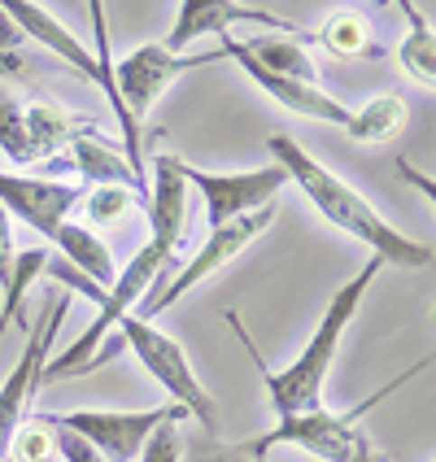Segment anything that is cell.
Masks as SVG:
<instances>
[{
    "mask_svg": "<svg viewBox=\"0 0 436 462\" xmlns=\"http://www.w3.org/2000/svg\"><path fill=\"white\" fill-rule=\"evenodd\" d=\"M380 271H385V262H380V257H366L358 275L336 288V297L328 301V310H323V319H319L314 336L306 340V349L288 362L283 371L266 366V358L257 354L254 336L245 332V323H240L236 314H227L231 332L240 336L245 354H249V358H254V366L262 371V384H266V393H271V411H275V419L306 414V411H319V406H323V384H328V371H332L336 349H340V336L349 332V323H354V314H358L362 297H366V288L376 283V275H380Z\"/></svg>",
    "mask_w": 436,
    "mask_h": 462,
    "instance_id": "obj_1",
    "label": "cell"
},
{
    "mask_svg": "<svg viewBox=\"0 0 436 462\" xmlns=\"http://www.w3.org/2000/svg\"><path fill=\"white\" fill-rule=\"evenodd\" d=\"M275 214H280L275 206H262V209H254V214H245V218H231V223H223V227H214V231H209V240L197 249V257H192L188 266H180V271L162 283V288H153V292L140 301V310H135V314H140L144 323H153L162 310H171L180 297H188L197 283H206L214 271H223L236 254H245L257 236L275 223Z\"/></svg>",
    "mask_w": 436,
    "mask_h": 462,
    "instance_id": "obj_7",
    "label": "cell"
},
{
    "mask_svg": "<svg viewBox=\"0 0 436 462\" xmlns=\"http://www.w3.org/2000/svg\"><path fill=\"white\" fill-rule=\"evenodd\" d=\"M44 428L52 432V449H57V454H61L66 462H105L101 454H97L88 440H79L75 432H66V428H52V423H44Z\"/></svg>",
    "mask_w": 436,
    "mask_h": 462,
    "instance_id": "obj_30",
    "label": "cell"
},
{
    "mask_svg": "<svg viewBox=\"0 0 436 462\" xmlns=\"http://www.w3.org/2000/svg\"><path fill=\"white\" fill-rule=\"evenodd\" d=\"M49 266H52L49 249H23V254H14L9 283L0 288V292H5V306H0V340H5V328H9L14 319H23L26 292H31V283L40 280V275H49Z\"/></svg>",
    "mask_w": 436,
    "mask_h": 462,
    "instance_id": "obj_22",
    "label": "cell"
},
{
    "mask_svg": "<svg viewBox=\"0 0 436 462\" xmlns=\"http://www.w3.org/2000/svg\"><path fill=\"white\" fill-rule=\"evenodd\" d=\"M49 166H70L79 180H88L92 188H127V192H135V197L149 201V183H144V175H135L131 162L123 157V149H114V144L101 140L97 131H92V135H79L75 144L57 157V162H49Z\"/></svg>",
    "mask_w": 436,
    "mask_h": 462,
    "instance_id": "obj_15",
    "label": "cell"
},
{
    "mask_svg": "<svg viewBox=\"0 0 436 462\" xmlns=\"http://www.w3.org/2000/svg\"><path fill=\"white\" fill-rule=\"evenodd\" d=\"M354 462H380V454H376V445H371V440H362V445H358V454H354Z\"/></svg>",
    "mask_w": 436,
    "mask_h": 462,
    "instance_id": "obj_32",
    "label": "cell"
},
{
    "mask_svg": "<svg viewBox=\"0 0 436 462\" xmlns=\"http://www.w3.org/2000/svg\"><path fill=\"white\" fill-rule=\"evenodd\" d=\"M83 201V188L66 180H44V175H9L0 171V209L9 218H23L40 236H57V227L70 218V209Z\"/></svg>",
    "mask_w": 436,
    "mask_h": 462,
    "instance_id": "obj_13",
    "label": "cell"
},
{
    "mask_svg": "<svg viewBox=\"0 0 436 462\" xmlns=\"http://www.w3.org/2000/svg\"><path fill=\"white\" fill-rule=\"evenodd\" d=\"M175 266H180V254L162 249L157 240H144V245L135 249V257L114 275L109 292H97V297H101V310H97V319L83 328V336L70 340L66 354H57V358H49L44 366H40V384L70 380V375H88V362L105 349V336L114 332L131 310H140V301H144L153 288H162V283L171 280Z\"/></svg>",
    "mask_w": 436,
    "mask_h": 462,
    "instance_id": "obj_4",
    "label": "cell"
},
{
    "mask_svg": "<svg viewBox=\"0 0 436 462\" xmlns=\"http://www.w3.org/2000/svg\"><path fill=\"white\" fill-rule=\"evenodd\" d=\"M5 462H9V458H5Z\"/></svg>",
    "mask_w": 436,
    "mask_h": 462,
    "instance_id": "obj_33",
    "label": "cell"
},
{
    "mask_svg": "<svg viewBox=\"0 0 436 462\" xmlns=\"http://www.w3.org/2000/svg\"><path fill=\"white\" fill-rule=\"evenodd\" d=\"M118 328H123L127 349L140 358V366L171 393V402L183 406L188 419H197V423L206 428V437H214V432H218V406H214V397L206 393V384L197 380V371H192V362H188L180 340L166 336V332H157L153 323H144L135 310H131Z\"/></svg>",
    "mask_w": 436,
    "mask_h": 462,
    "instance_id": "obj_6",
    "label": "cell"
},
{
    "mask_svg": "<svg viewBox=\"0 0 436 462\" xmlns=\"http://www.w3.org/2000/svg\"><path fill=\"white\" fill-rule=\"evenodd\" d=\"M26 35L14 26V18L5 14V5H0V70H9V75H18V70H26Z\"/></svg>",
    "mask_w": 436,
    "mask_h": 462,
    "instance_id": "obj_29",
    "label": "cell"
},
{
    "mask_svg": "<svg viewBox=\"0 0 436 462\" xmlns=\"http://www.w3.org/2000/svg\"><path fill=\"white\" fill-rule=\"evenodd\" d=\"M9 271H14V218L0 209V288L9 283Z\"/></svg>",
    "mask_w": 436,
    "mask_h": 462,
    "instance_id": "obj_31",
    "label": "cell"
},
{
    "mask_svg": "<svg viewBox=\"0 0 436 462\" xmlns=\"http://www.w3.org/2000/svg\"><path fill=\"white\" fill-rule=\"evenodd\" d=\"M180 462H266V458H254L245 440H240V445H227V440H218V437H197L183 445Z\"/></svg>",
    "mask_w": 436,
    "mask_h": 462,
    "instance_id": "obj_26",
    "label": "cell"
},
{
    "mask_svg": "<svg viewBox=\"0 0 436 462\" xmlns=\"http://www.w3.org/2000/svg\"><path fill=\"white\" fill-rule=\"evenodd\" d=\"M245 44V40H240ZM245 52L254 57L257 66H266L271 75L280 79H297V83H319L314 79V61H310L306 44L297 35H257L245 44Z\"/></svg>",
    "mask_w": 436,
    "mask_h": 462,
    "instance_id": "obj_21",
    "label": "cell"
},
{
    "mask_svg": "<svg viewBox=\"0 0 436 462\" xmlns=\"http://www.w3.org/2000/svg\"><path fill=\"white\" fill-rule=\"evenodd\" d=\"M223 57H236V66L245 70V75L254 79L257 88L271 97V101L280 105V109H288V114H297V118H314V123H328V127H349V118H354V109L349 105H340L332 97V92H323L319 83H297V79H280L271 75L266 66H257L254 57L245 52V44L236 40V35H223Z\"/></svg>",
    "mask_w": 436,
    "mask_h": 462,
    "instance_id": "obj_12",
    "label": "cell"
},
{
    "mask_svg": "<svg viewBox=\"0 0 436 462\" xmlns=\"http://www.w3.org/2000/svg\"><path fill=\"white\" fill-rule=\"evenodd\" d=\"M271 153H275V166L310 197V206L319 209L332 227L349 231L354 240H362L371 249V257H380L385 266H402V271H414V266H428L432 262V249L423 240L402 236L385 214L371 209V201L362 197L358 188H349L323 162H314L292 135H271Z\"/></svg>",
    "mask_w": 436,
    "mask_h": 462,
    "instance_id": "obj_2",
    "label": "cell"
},
{
    "mask_svg": "<svg viewBox=\"0 0 436 462\" xmlns=\"http://www.w3.org/2000/svg\"><path fill=\"white\" fill-rule=\"evenodd\" d=\"M428 362H432V358H423L419 366L402 371L393 384H385L380 393H371L366 402L349 406V411H323V406H319V411H306V414H288V419H275V428H271V432L245 440V445H249V454H254V458H271L280 445H297L301 454H314L319 462H354L358 445L366 440L358 423L376 411L380 402H385L388 393H397L406 380H414Z\"/></svg>",
    "mask_w": 436,
    "mask_h": 462,
    "instance_id": "obj_5",
    "label": "cell"
},
{
    "mask_svg": "<svg viewBox=\"0 0 436 462\" xmlns=\"http://www.w3.org/2000/svg\"><path fill=\"white\" fill-rule=\"evenodd\" d=\"M183 223H188V183L180 175V157L162 153L153 157V192H149V231L153 236L149 240L180 254Z\"/></svg>",
    "mask_w": 436,
    "mask_h": 462,
    "instance_id": "obj_16",
    "label": "cell"
},
{
    "mask_svg": "<svg viewBox=\"0 0 436 462\" xmlns=\"http://www.w3.org/2000/svg\"><path fill=\"white\" fill-rule=\"evenodd\" d=\"M223 61V49H206V52H166L162 44H140L131 49L123 61H114V88L127 105V114L140 123L157 101L162 92L175 83L188 70H201V66H214Z\"/></svg>",
    "mask_w": 436,
    "mask_h": 462,
    "instance_id": "obj_9",
    "label": "cell"
},
{
    "mask_svg": "<svg viewBox=\"0 0 436 462\" xmlns=\"http://www.w3.org/2000/svg\"><path fill=\"white\" fill-rule=\"evenodd\" d=\"M26 101H18V92L0 88V153L18 166H31V144H26Z\"/></svg>",
    "mask_w": 436,
    "mask_h": 462,
    "instance_id": "obj_24",
    "label": "cell"
},
{
    "mask_svg": "<svg viewBox=\"0 0 436 462\" xmlns=\"http://www.w3.org/2000/svg\"><path fill=\"white\" fill-rule=\"evenodd\" d=\"M5 5V14L14 18V26L23 31L26 40H35L40 49L57 52L66 66H75L79 75L88 79V83H97L105 92V101H109V114H114V123L123 131V157L131 162V171L135 175H144V166H140V123L127 114V105L118 97V88H114V61H109V31H105V9L92 0L88 5V14H92V23H97V52H88L79 44L75 35L66 31V26L52 18L44 5H31V0H0Z\"/></svg>",
    "mask_w": 436,
    "mask_h": 462,
    "instance_id": "obj_3",
    "label": "cell"
},
{
    "mask_svg": "<svg viewBox=\"0 0 436 462\" xmlns=\"http://www.w3.org/2000/svg\"><path fill=\"white\" fill-rule=\"evenodd\" d=\"M140 197L127 192V188H92V192H83V206H88V218L97 223V227H109V223H118L131 206H135Z\"/></svg>",
    "mask_w": 436,
    "mask_h": 462,
    "instance_id": "obj_25",
    "label": "cell"
},
{
    "mask_svg": "<svg viewBox=\"0 0 436 462\" xmlns=\"http://www.w3.org/2000/svg\"><path fill=\"white\" fill-rule=\"evenodd\" d=\"M180 175L188 188H197L206 197V218L209 231L231 223V218H245L262 206H275L280 188L288 183L280 166H257V171H245V175H209V171H197L180 157Z\"/></svg>",
    "mask_w": 436,
    "mask_h": 462,
    "instance_id": "obj_11",
    "label": "cell"
},
{
    "mask_svg": "<svg viewBox=\"0 0 436 462\" xmlns=\"http://www.w3.org/2000/svg\"><path fill=\"white\" fill-rule=\"evenodd\" d=\"M26 118V144H31V162H57V157L66 153L70 144H75L79 135H92L97 123L92 118H83V114H70V109H61V105L52 101H31L23 109Z\"/></svg>",
    "mask_w": 436,
    "mask_h": 462,
    "instance_id": "obj_17",
    "label": "cell"
},
{
    "mask_svg": "<svg viewBox=\"0 0 436 462\" xmlns=\"http://www.w3.org/2000/svg\"><path fill=\"white\" fill-rule=\"evenodd\" d=\"M310 40H314L323 52H332V57H366V61L380 57L376 31H371V23H366L362 9H336L332 18L319 26Z\"/></svg>",
    "mask_w": 436,
    "mask_h": 462,
    "instance_id": "obj_19",
    "label": "cell"
},
{
    "mask_svg": "<svg viewBox=\"0 0 436 462\" xmlns=\"http://www.w3.org/2000/svg\"><path fill=\"white\" fill-rule=\"evenodd\" d=\"M188 419V414H171L162 428H157L153 437L144 440V449H140V462H180L183 454V440H180V423Z\"/></svg>",
    "mask_w": 436,
    "mask_h": 462,
    "instance_id": "obj_28",
    "label": "cell"
},
{
    "mask_svg": "<svg viewBox=\"0 0 436 462\" xmlns=\"http://www.w3.org/2000/svg\"><path fill=\"white\" fill-rule=\"evenodd\" d=\"M411 123V105L406 97H397V92H380V97H371V101L354 109V118H349V140H358V144H385L393 135H402Z\"/></svg>",
    "mask_w": 436,
    "mask_h": 462,
    "instance_id": "obj_20",
    "label": "cell"
},
{
    "mask_svg": "<svg viewBox=\"0 0 436 462\" xmlns=\"http://www.w3.org/2000/svg\"><path fill=\"white\" fill-rule=\"evenodd\" d=\"M402 14L411 18V35L402 40L397 61H402V70H406L414 83L436 88V35H432V26L419 18V9H414V5H402Z\"/></svg>",
    "mask_w": 436,
    "mask_h": 462,
    "instance_id": "obj_23",
    "label": "cell"
},
{
    "mask_svg": "<svg viewBox=\"0 0 436 462\" xmlns=\"http://www.w3.org/2000/svg\"><path fill=\"white\" fill-rule=\"evenodd\" d=\"M231 23H262L280 35H297L301 40V26L271 14V9H257V5H240V0H183L180 14H175V26L166 35V52H183L188 44L206 40V35H231Z\"/></svg>",
    "mask_w": 436,
    "mask_h": 462,
    "instance_id": "obj_14",
    "label": "cell"
},
{
    "mask_svg": "<svg viewBox=\"0 0 436 462\" xmlns=\"http://www.w3.org/2000/svg\"><path fill=\"white\" fill-rule=\"evenodd\" d=\"M57 449H52V432L40 423V419H31L18 428V437L9 445V462H49Z\"/></svg>",
    "mask_w": 436,
    "mask_h": 462,
    "instance_id": "obj_27",
    "label": "cell"
},
{
    "mask_svg": "<svg viewBox=\"0 0 436 462\" xmlns=\"http://www.w3.org/2000/svg\"><path fill=\"white\" fill-rule=\"evenodd\" d=\"M180 411L183 406L171 402V406H153V411H70V414H35V419L75 432V437L88 440L105 462H131V458H140L144 440Z\"/></svg>",
    "mask_w": 436,
    "mask_h": 462,
    "instance_id": "obj_8",
    "label": "cell"
},
{
    "mask_svg": "<svg viewBox=\"0 0 436 462\" xmlns=\"http://www.w3.org/2000/svg\"><path fill=\"white\" fill-rule=\"evenodd\" d=\"M66 306H70L66 297H52L44 319L26 332V345H23V354H18V362H14V371L0 384V462L9 458V445L18 437V428L26 423L31 393H40V366L49 362V349H52V340H57V332H61Z\"/></svg>",
    "mask_w": 436,
    "mask_h": 462,
    "instance_id": "obj_10",
    "label": "cell"
},
{
    "mask_svg": "<svg viewBox=\"0 0 436 462\" xmlns=\"http://www.w3.org/2000/svg\"><path fill=\"white\" fill-rule=\"evenodd\" d=\"M57 245H61V254H66V262L75 266L83 280L92 283H114V275H118V266H114V254H109V245H105L101 236L92 227H83V223H61L57 227V236H52Z\"/></svg>",
    "mask_w": 436,
    "mask_h": 462,
    "instance_id": "obj_18",
    "label": "cell"
}]
</instances>
